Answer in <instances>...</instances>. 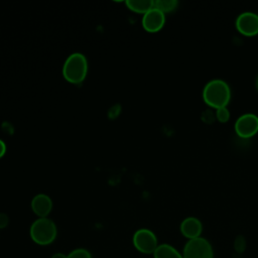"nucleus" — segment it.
<instances>
[{
	"label": "nucleus",
	"instance_id": "f257e3e1",
	"mask_svg": "<svg viewBox=\"0 0 258 258\" xmlns=\"http://www.w3.org/2000/svg\"><path fill=\"white\" fill-rule=\"evenodd\" d=\"M203 99L208 106L216 110L227 107L231 99V89L223 80H212L204 87Z\"/></svg>",
	"mask_w": 258,
	"mask_h": 258
},
{
	"label": "nucleus",
	"instance_id": "f03ea898",
	"mask_svg": "<svg viewBox=\"0 0 258 258\" xmlns=\"http://www.w3.org/2000/svg\"><path fill=\"white\" fill-rule=\"evenodd\" d=\"M88 74V60L83 53L74 52L68 56L62 67V75L71 84H81Z\"/></svg>",
	"mask_w": 258,
	"mask_h": 258
},
{
	"label": "nucleus",
	"instance_id": "7ed1b4c3",
	"mask_svg": "<svg viewBox=\"0 0 258 258\" xmlns=\"http://www.w3.org/2000/svg\"><path fill=\"white\" fill-rule=\"evenodd\" d=\"M29 234L34 243L46 246L55 240L57 230L52 220L48 218H38L31 224Z\"/></svg>",
	"mask_w": 258,
	"mask_h": 258
},
{
	"label": "nucleus",
	"instance_id": "20e7f679",
	"mask_svg": "<svg viewBox=\"0 0 258 258\" xmlns=\"http://www.w3.org/2000/svg\"><path fill=\"white\" fill-rule=\"evenodd\" d=\"M183 258H214V250L211 243L203 237L188 240L183 247Z\"/></svg>",
	"mask_w": 258,
	"mask_h": 258
},
{
	"label": "nucleus",
	"instance_id": "39448f33",
	"mask_svg": "<svg viewBox=\"0 0 258 258\" xmlns=\"http://www.w3.org/2000/svg\"><path fill=\"white\" fill-rule=\"evenodd\" d=\"M136 250L143 254H153L158 247V241L155 234L149 229L137 230L132 238Z\"/></svg>",
	"mask_w": 258,
	"mask_h": 258
},
{
	"label": "nucleus",
	"instance_id": "423d86ee",
	"mask_svg": "<svg viewBox=\"0 0 258 258\" xmlns=\"http://www.w3.org/2000/svg\"><path fill=\"white\" fill-rule=\"evenodd\" d=\"M235 132L241 138H251L258 132V116L253 113L241 115L235 122Z\"/></svg>",
	"mask_w": 258,
	"mask_h": 258
},
{
	"label": "nucleus",
	"instance_id": "0eeeda50",
	"mask_svg": "<svg viewBox=\"0 0 258 258\" xmlns=\"http://www.w3.org/2000/svg\"><path fill=\"white\" fill-rule=\"evenodd\" d=\"M237 30L246 36L258 34V14L253 12H243L236 19Z\"/></svg>",
	"mask_w": 258,
	"mask_h": 258
},
{
	"label": "nucleus",
	"instance_id": "6e6552de",
	"mask_svg": "<svg viewBox=\"0 0 258 258\" xmlns=\"http://www.w3.org/2000/svg\"><path fill=\"white\" fill-rule=\"evenodd\" d=\"M165 24V14L153 7L142 17L143 28L150 33L158 32Z\"/></svg>",
	"mask_w": 258,
	"mask_h": 258
},
{
	"label": "nucleus",
	"instance_id": "1a4fd4ad",
	"mask_svg": "<svg viewBox=\"0 0 258 258\" xmlns=\"http://www.w3.org/2000/svg\"><path fill=\"white\" fill-rule=\"evenodd\" d=\"M31 209L39 218H47L52 210V201L47 195L38 194L31 201Z\"/></svg>",
	"mask_w": 258,
	"mask_h": 258
},
{
	"label": "nucleus",
	"instance_id": "9d476101",
	"mask_svg": "<svg viewBox=\"0 0 258 258\" xmlns=\"http://www.w3.org/2000/svg\"><path fill=\"white\" fill-rule=\"evenodd\" d=\"M180 232L188 240L199 238L203 232V224L196 217H187L180 224Z\"/></svg>",
	"mask_w": 258,
	"mask_h": 258
},
{
	"label": "nucleus",
	"instance_id": "9b49d317",
	"mask_svg": "<svg viewBox=\"0 0 258 258\" xmlns=\"http://www.w3.org/2000/svg\"><path fill=\"white\" fill-rule=\"evenodd\" d=\"M125 4L129 10L143 15L154 7V1L152 0H128Z\"/></svg>",
	"mask_w": 258,
	"mask_h": 258
},
{
	"label": "nucleus",
	"instance_id": "f8f14e48",
	"mask_svg": "<svg viewBox=\"0 0 258 258\" xmlns=\"http://www.w3.org/2000/svg\"><path fill=\"white\" fill-rule=\"evenodd\" d=\"M154 258H183L173 246L169 244H160L153 253Z\"/></svg>",
	"mask_w": 258,
	"mask_h": 258
},
{
	"label": "nucleus",
	"instance_id": "ddd939ff",
	"mask_svg": "<svg viewBox=\"0 0 258 258\" xmlns=\"http://www.w3.org/2000/svg\"><path fill=\"white\" fill-rule=\"evenodd\" d=\"M178 2L176 0H156L154 1V7L160 10L162 13H168L176 9Z\"/></svg>",
	"mask_w": 258,
	"mask_h": 258
},
{
	"label": "nucleus",
	"instance_id": "4468645a",
	"mask_svg": "<svg viewBox=\"0 0 258 258\" xmlns=\"http://www.w3.org/2000/svg\"><path fill=\"white\" fill-rule=\"evenodd\" d=\"M216 117L219 122L226 123L230 119V111L227 107H222L216 110Z\"/></svg>",
	"mask_w": 258,
	"mask_h": 258
},
{
	"label": "nucleus",
	"instance_id": "2eb2a0df",
	"mask_svg": "<svg viewBox=\"0 0 258 258\" xmlns=\"http://www.w3.org/2000/svg\"><path fill=\"white\" fill-rule=\"evenodd\" d=\"M68 258H92L91 253L84 248H78L73 250L69 255Z\"/></svg>",
	"mask_w": 258,
	"mask_h": 258
},
{
	"label": "nucleus",
	"instance_id": "dca6fc26",
	"mask_svg": "<svg viewBox=\"0 0 258 258\" xmlns=\"http://www.w3.org/2000/svg\"><path fill=\"white\" fill-rule=\"evenodd\" d=\"M9 223V218L6 214L0 213V229H4L7 227Z\"/></svg>",
	"mask_w": 258,
	"mask_h": 258
},
{
	"label": "nucleus",
	"instance_id": "f3484780",
	"mask_svg": "<svg viewBox=\"0 0 258 258\" xmlns=\"http://www.w3.org/2000/svg\"><path fill=\"white\" fill-rule=\"evenodd\" d=\"M5 152H6V144H5V142L3 140L0 139V158L2 156H4Z\"/></svg>",
	"mask_w": 258,
	"mask_h": 258
},
{
	"label": "nucleus",
	"instance_id": "a211bd4d",
	"mask_svg": "<svg viewBox=\"0 0 258 258\" xmlns=\"http://www.w3.org/2000/svg\"><path fill=\"white\" fill-rule=\"evenodd\" d=\"M51 258H68V255H64L63 253H55L51 256Z\"/></svg>",
	"mask_w": 258,
	"mask_h": 258
},
{
	"label": "nucleus",
	"instance_id": "6ab92c4d",
	"mask_svg": "<svg viewBox=\"0 0 258 258\" xmlns=\"http://www.w3.org/2000/svg\"><path fill=\"white\" fill-rule=\"evenodd\" d=\"M256 87H257V90H258V77H257V80H256Z\"/></svg>",
	"mask_w": 258,
	"mask_h": 258
}]
</instances>
